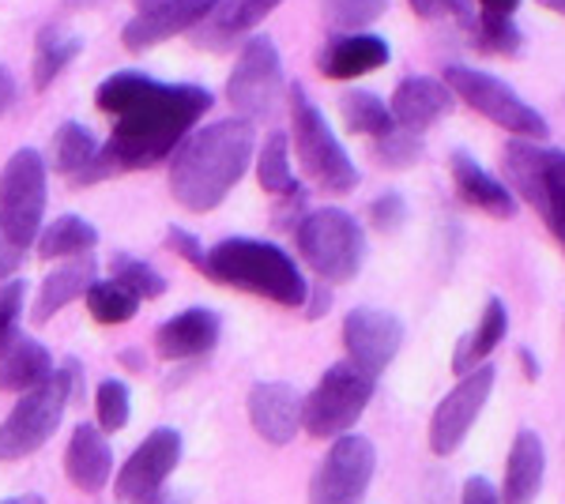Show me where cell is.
I'll return each mask as SVG.
<instances>
[{
    "label": "cell",
    "instance_id": "obj_49",
    "mask_svg": "<svg viewBox=\"0 0 565 504\" xmlns=\"http://www.w3.org/2000/svg\"><path fill=\"white\" fill-rule=\"evenodd\" d=\"M121 365H136V369H143V357L136 354V351H125L121 354Z\"/></svg>",
    "mask_w": 565,
    "mask_h": 504
},
{
    "label": "cell",
    "instance_id": "obj_42",
    "mask_svg": "<svg viewBox=\"0 0 565 504\" xmlns=\"http://www.w3.org/2000/svg\"><path fill=\"white\" fill-rule=\"evenodd\" d=\"M418 20H441V15H457L463 23L471 15V0H407Z\"/></svg>",
    "mask_w": 565,
    "mask_h": 504
},
{
    "label": "cell",
    "instance_id": "obj_45",
    "mask_svg": "<svg viewBox=\"0 0 565 504\" xmlns=\"http://www.w3.org/2000/svg\"><path fill=\"white\" fill-rule=\"evenodd\" d=\"M328 301H332V298H328V290H324V287L306 290V301H302V305H306V317H309V320H321V317H324V309H328Z\"/></svg>",
    "mask_w": 565,
    "mask_h": 504
},
{
    "label": "cell",
    "instance_id": "obj_33",
    "mask_svg": "<svg viewBox=\"0 0 565 504\" xmlns=\"http://www.w3.org/2000/svg\"><path fill=\"white\" fill-rule=\"evenodd\" d=\"M84 298H87L90 320H95V324H106V328L129 324V320L136 317V309H140V298L114 279H95Z\"/></svg>",
    "mask_w": 565,
    "mask_h": 504
},
{
    "label": "cell",
    "instance_id": "obj_16",
    "mask_svg": "<svg viewBox=\"0 0 565 504\" xmlns=\"http://www.w3.org/2000/svg\"><path fill=\"white\" fill-rule=\"evenodd\" d=\"M223 0H162V4L136 12L129 23L121 26V45L132 53H143L159 42H170L178 34L193 31L215 12Z\"/></svg>",
    "mask_w": 565,
    "mask_h": 504
},
{
    "label": "cell",
    "instance_id": "obj_21",
    "mask_svg": "<svg viewBox=\"0 0 565 504\" xmlns=\"http://www.w3.org/2000/svg\"><path fill=\"white\" fill-rule=\"evenodd\" d=\"M65 474L76 490L103 493L109 474H114V448L98 426H76L65 448Z\"/></svg>",
    "mask_w": 565,
    "mask_h": 504
},
{
    "label": "cell",
    "instance_id": "obj_7",
    "mask_svg": "<svg viewBox=\"0 0 565 504\" xmlns=\"http://www.w3.org/2000/svg\"><path fill=\"white\" fill-rule=\"evenodd\" d=\"M501 162L509 192L527 200L546 230L565 245V151L540 148L535 140H509Z\"/></svg>",
    "mask_w": 565,
    "mask_h": 504
},
{
    "label": "cell",
    "instance_id": "obj_11",
    "mask_svg": "<svg viewBox=\"0 0 565 504\" xmlns=\"http://www.w3.org/2000/svg\"><path fill=\"white\" fill-rule=\"evenodd\" d=\"M279 95H282V57L276 42L264 39V34H253L242 45L238 61L231 68V79H226V103L238 109V117H245V121H260V117H268L276 109Z\"/></svg>",
    "mask_w": 565,
    "mask_h": 504
},
{
    "label": "cell",
    "instance_id": "obj_30",
    "mask_svg": "<svg viewBox=\"0 0 565 504\" xmlns=\"http://www.w3.org/2000/svg\"><path fill=\"white\" fill-rule=\"evenodd\" d=\"M98 154V140L87 125H76V121H65L53 136V151H50V167L57 173H65L68 181L84 178L90 170Z\"/></svg>",
    "mask_w": 565,
    "mask_h": 504
},
{
    "label": "cell",
    "instance_id": "obj_44",
    "mask_svg": "<svg viewBox=\"0 0 565 504\" xmlns=\"http://www.w3.org/2000/svg\"><path fill=\"white\" fill-rule=\"evenodd\" d=\"M20 264H23V253H20V249H12V245L0 242V282H4V279H15Z\"/></svg>",
    "mask_w": 565,
    "mask_h": 504
},
{
    "label": "cell",
    "instance_id": "obj_43",
    "mask_svg": "<svg viewBox=\"0 0 565 504\" xmlns=\"http://www.w3.org/2000/svg\"><path fill=\"white\" fill-rule=\"evenodd\" d=\"M521 8V0H479V20L487 23H513V12Z\"/></svg>",
    "mask_w": 565,
    "mask_h": 504
},
{
    "label": "cell",
    "instance_id": "obj_18",
    "mask_svg": "<svg viewBox=\"0 0 565 504\" xmlns=\"http://www.w3.org/2000/svg\"><path fill=\"white\" fill-rule=\"evenodd\" d=\"M249 421L260 441L290 444L302 429V396L295 384L264 380L249 392Z\"/></svg>",
    "mask_w": 565,
    "mask_h": 504
},
{
    "label": "cell",
    "instance_id": "obj_24",
    "mask_svg": "<svg viewBox=\"0 0 565 504\" xmlns=\"http://www.w3.org/2000/svg\"><path fill=\"white\" fill-rule=\"evenodd\" d=\"M449 167H452V181H457V196L463 200V204H471L490 218H513L516 215V196L509 192V185H501L494 173L482 170L471 154L452 151Z\"/></svg>",
    "mask_w": 565,
    "mask_h": 504
},
{
    "label": "cell",
    "instance_id": "obj_31",
    "mask_svg": "<svg viewBox=\"0 0 565 504\" xmlns=\"http://www.w3.org/2000/svg\"><path fill=\"white\" fill-rule=\"evenodd\" d=\"M257 181L268 196H298L302 181L295 178V167H290V140L287 132H271L264 140V148L257 154Z\"/></svg>",
    "mask_w": 565,
    "mask_h": 504
},
{
    "label": "cell",
    "instance_id": "obj_32",
    "mask_svg": "<svg viewBox=\"0 0 565 504\" xmlns=\"http://www.w3.org/2000/svg\"><path fill=\"white\" fill-rule=\"evenodd\" d=\"M340 114H343L348 132L354 136H373V140H381V136H388L392 128H396V121H392V114H388V103H381L370 90H348V95L340 98Z\"/></svg>",
    "mask_w": 565,
    "mask_h": 504
},
{
    "label": "cell",
    "instance_id": "obj_20",
    "mask_svg": "<svg viewBox=\"0 0 565 504\" xmlns=\"http://www.w3.org/2000/svg\"><path fill=\"white\" fill-rule=\"evenodd\" d=\"M218 332H223V320L212 309L196 305L185 309V313L170 317L167 324H159L154 332V351L167 362H185V357H200L207 354L218 343Z\"/></svg>",
    "mask_w": 565,
    "mask_h": 504
},
{
    "label": "cell",
    "instance_id": "obj_36",
    "mask_svg": "<svg viewBox=\"0 0 565 504\" xmlns=\"http://www.w3.org/2000/svg\"><path fill=\"white\" fill-rule=\"evenodd\" d=\"M463 26L471 31V42H476V50L482 53H494V57H516L524 45V34L516 23H487L479 20L476 12L463 20Z\"/></svg>",
    "mask_w": 565,
    "mask_h": 504
},
{
    "label": "cell",
    "instance_id": "obj_17",
    "mask_svg": "<svg viewBox=\"0 0 565 504\" xmlns=\"http://www.w3.org/2000/svg\"><path fill=\"white\" fill-rule=\"evenodd\" d=\"M452 106H457V95H452L445 79L407 76V79H399L396 90H392L388 114H392V121H396V128L423 136L426 128L445 121V117L452 114Z\"/></svg>",
    "mask_w": 565,
    "mask_h": 504
},
{
    "label": "cell",
    "instance_id": "obj_10",
    "mask_svg": "<svg viewBox=\"0 0 565 504\" xmlns=\"http://www.w3.org/2000/svg\"><path fill=\"white\" fill-rule=\"evenodd\" d=\"M373 384L377 380L362 377L351 362H335L302 399V429L317 441H335V437L351 433L354 421L366 415Z\"/></svg>",
    "mask_w": 565,
    "mask_h": 504
},
{
    "label": "cell",
    "instance_id": "obj_5",
    "mask_svg": "<svg viewBox=\"0 0 565 504\" xmlns=\"http://www.w3.org/2000/svg\"><path fill=\"white\" fill-rule=\"evenodd\" d=\"M79 362H65L53 369V377L39 388L23 392V399L12 407V415L0 421V460H23V455L39 452V448L57 433L65 407L79 396Z\"/></svg>",
    "mask_w": 565,
    "mask_h": 504
},
{
    "label": "cell",
    "instance_id": "obj_3",
    "mask_svg": "<svg viewBox=\"0 0 565 504\" xmlns=\"http://www.w3.org/2000/svg\"><path fill=\"white\" fill-rule=\"evenodd\" d=\"M204 275L212 282L257 294L282 309H302L309 290L298 264L279 245L260 242V237H226V242H218L215 249H207Z\"/></svg>",
    "mask_w": 565,
    "mask_h": 504
},
{
    "label": "cell",
    "instance_id": "obj_1",
    "mask_svg": "<svg viewBox=\"0 0 565 504\" xmlns=\"http://www.w3.org/2000/svg\"><path fill=\"white\" fill-rule=\"evenodd\" d=\"M212 90L196 84H159L143 72H114L95 87V106L114 117V132L76 185L151 170L178 151V143L212 109Z\"/></svg>",
    "mask_w": 565,
    "mask_h": 504
},
{
    "label": "cell",
    "instance_id": "obj_38",
    "mask_svg": "<svg viewBox=\"0 0 565 504\" xmlns=\"http://www.w3.org/2000/svg\"><path fill=\"white\" fill-rule=\"evenodd\" d=\"M423 159V136L404 132V128H392L388 136L377 140V162L388 170H407Z\"/></svg>",
    "mask_w": 565,
    "mask_h": 504
},
{
    "label": "cell",
    "instance_id": "obj_28",
    "mask_svg": "<svg viewBox=\"0 0 565 504\" xmlns=\"http://www.w3.org/2000/svg\"><path fill=\"white\" fill-rule=\"evenodd\" d=\"M98 245V230L79 215H61L50 226H42L34 237V253L42 260H76V256H90Z\"/></svg>",
    "mask_w": 565,
    "mask_h": 504
},
{
    "label": "cell",
    "instance_id": "obj_2",
    "mask_svg": "<svg viewBox=\"0 0 565 504\" xmlns=\"http://www.w3.org/2000/svg\"><path fill=\"white\" fill-rule=\"evenodd\" d=\"M257 132L245 117H226L207 128H196L170 154V192L185 211H215L234 185L249 173Z\"/></svg>",
    "mask_w": 565,
    "mask_h": 504
},
{
    "label": "cell",
    "instance_id": "obj_40",
    "mask_svg": "<svg viewBox=\"0 0 565 504\" xmlns=\"http://www.w3.org/2000/svg\"><path fill=\"white\" fill-rule=\"evenodd\" d=\"M23 301H26V282L23 279H4V282H0V339L20 332Z\"/></svg>",
    "mask_w": 565,
    "mask_h": 504
},
{
    "label": "cell",
    "instance_id": "obj_47",
    "mask_svg": "<svg viewBox=\"0 0 565 504\" xmlns=\"http://www.w3.org/2000/svg\"><path fill=\"white\" fill-rule=\"evenodd\" d=\"M516 357H521V365L527 369V380H540V362H535V354L527 351V346H521V351H516Z\"/></svg>",
    "mask_w": 565,
    "mask_h": 504
},
{
    "label": "cell",
    "instance_id": "obj_50",
    "mask_svg": "<svg viewBox=\"0 0 565 504\" xmlns=\"http://www.w3.org/2000/svg\"><path fill=\"white\" fill-rule=\"evenodd\" d=\"M543 8H551V12H562L565 15V0H540Z\"/></svg>",
    "mask_w": 565,
    "mask_h": 504
},
{
    "label": "cell",
    "instance_id": "obj_19",
    "mask_svg": "<svg viewBox=\"0 0 565 504\" xmlns=\"http://www.w3.org/2000/svg\"><path fill=\"white\" fill-rule=\"evenodd\" d=\"M392 61V50L381 34H366V31H354V34H335L328 39V45L317 57V68H321L324 79H359L366 72L385 68Z\"/></svg>",
    "mask_w": 565,
    "mask_h": 504
},
{
    "label": "cell",
    "instance_id": "obj_34",
    "mask_svg": "<svg viewBox=\"0 0 565 504\" xmlns=\"http://www.w3.org/2000/svg\"><path fill=\"white\" fill-rule=\"evenodd\" d=\"M321 4V15L332 31L340 34H354V31H366L388 12L392 0H317Z\"/></svg>",
    "mask_w": 565,
    "mask_h": 504
},
{
    "label": "cell",
    "instance_id": "obj_52",
    "mask_svg": "<svg viewBox=\"0 0 565 504\" xmlns=\"http://www.w3.org/2000/svg\"><path fill=\"white\" fill-rule=\"evenodd\" d=\"M136 8H140V12H148V8H154V4H162V0H132Z\"/></svg>",
    "mask_w": 565,
    "mask_h": 504
},
{
    "label": "cell",
    "instance_id": "obj_29",
    "mask_svg": "<svg viewBox=\"0 0 565 504\" xmlns=\"http://www.w3.org/2000/svg\"><path fill=\"white\" fill-rule=\"evenodd\" d=\"M79 53H84V42H79L76 34L61 31V26H45L39 34V42H34V68H31L34 90H50Z\"/></svg>",
    "mask_w": 565,
    "mask_h": 504
},
{
    "label": "cell",
    "instance_id": "obj_39",
    "mask_svg": "<svg viewBox=\"0 0 565 504\" xmlns=\"http://www.w3.org/2000/svg\"><path fill=\"white\" fill-rule=\"evenodd\" d=\"M370 223H373V230H381V234L399 230V226L407 223V200L399 196V192H381L370 204Z\"/></svg>",
    "mask_w": 565,
    "mask_h": 504
},
{
    "label": "cell",
    "instance_id": "obj_26",
    "mask_svg": "<svg viewBox=\"0 0 565 504\" xmlns=\"http://www.w3.org/2000/svg\"><path fill=\"white\" fill-rule=\"evenodd\" d=\"M505 332H509V309H505V301L490 298L487 309H482V317H479V324H476V332L463 335L460 343H457V351H452V373H457V377H463V373H471L476 365L487 362V357L498 351L501 339H505Z\"/></svg>",
    "mask_w": 565,
    "mask_h": 504
},
{
    "label": "cell",
    "instance_id": "obj_23",
    "mask_svg": "<svg viewBox=\"0 0 565 504\" xmlns=\"http://www.w3.org/2000/svg\"><path fill=\"white\" fill-rule=\"evenodd\" d=\"M53 377V354L26 332L0 339V392H31Z\"/></svg>",
    "mask_w": 565,
    "mask_h": 504
},
{
    "label": "cell",
    "instance_id": "obj_9",
    "mask_svg": "<svg viewBox=\"0 0 565 504\" xmlns=\"http://www.w3.org/2000/svg\"><path fill=\"white\" fill-rule=\"evenodd\" d=\"M445 84L457 98H463L476 114H482L487 121H494L498 128L513 132V140H546V117L532 103H524L505 79L490 76V72L468 68V64H449L445 68Z\"/></svg>",
    "mask_w": 565,
    "mask_h": 504
},
{
    "label": "cell",
    "instance_id": "obj_13",
    "mask_svg": "<svg viewBox=\"0 0 565 504\" xmlns=\"http://www.w3.org/2000/svg\"><path fill=\"white\" fill-rule=\"evenodd\" d=\"M498 369L494 365H476L471 373H463L457 380V388L437 403L434 418H430V448L434 455H452L457 448L468 441L471 426L479 421L482 407H487L490 392H494Z\"/></svg>",
    "mask_w": 565,
    "mask_h": 504
},
{
    "label": "cell",
    "instance_id": "obj_6",
    "mask_svg": "<svg viewBox=\"0 0 565 504\" xmlns=\"http://www.w3.org/2000/svg\"><path fill=\"white\" fill-rule=\"evenodd\" d=\"M295 242L302 260L324 282H351L366 264V230L340 207L306 211L295 226Z\"/></svg>",
    "mask_w": 565,
    "mask_h": 504
},
{
    "label": "cell",
    "instance_id": "obj_4",
    "mask_svg": "<svg viewBox=\"0 0 565 504\" xmlns=\"http://www.w3.org/2000/svg\"><path fill=\"white\" fill-rule=\"evenodd\" d=\"M290 143L302 162L306 178L328 196H343V192L359 189V167L351 162V154L343 151L340 136L332 132L321 106L306 95L302 84H290Z\"/></svg>",
    "mask_w": 565,
    "mask_h": 504
},
{
    "label": "cell",
    "instance_id": "obj_35",
    "mask_svg": "<svg viewBox=\"0 0 565 504\" xmlns=\"http://www.w3.org/2000/svg\"><path fill=\"white\" fill-rule=\"evenodd\" d=\"M109 279L121 282L125 290H132L140 301H154V298L167 294V279H162L151 264L136 260L129 253H117L114 260H109Z\"/></svg>",
    "mask_w": 565,
    "mask_h": 504
},
{
    "label": "cell",
    "instance_id": "obj_25",
    "mask_svg": "<svg viewBox=\"0 0 565 504\" xmlns=\"http://www.w3.org/2000/svg\"><path fill=\"white\" fill-rule=\"evenodd\" d=\"M95 279H98V268H95V260H90V256H76V260H68V264H61V268H53L42 279L31 317L39 320V324L53 320L65 305H72L76 298H84L87 287Z\"/></svg>",
    "mask_w": 565,
    "mask_h": 504
},
{
    "label": "cell",
    "instance_id": "obj_46",
    "mask_svg": "<svg viewBox=\"0 0 565 504\" xmlns=\"http://www.w3.org/2000/svg\"><path fill=\"white\" fill-rule=\"evenodd\" d=\"M12 103H15V79L8 68H0V117L12 109Z\"/></svg>",
    "mask_w": 565,
    "mask_h": 504
},
{
    "label": "cell",
    "instance_id": "obj_41",
    "mask_svg": "<svg viewBox=\"0 0 565 504\" xmlns=\"http://www.w3.org/2000/svg\"><path fill=\"white\" fill-rule=\"evenodd\" d=\"M167 245H170V253H178L185 264H193L196 271H204L207 249H204V242H200L196 234L181 230V226H170V230H167Z\"/></svg>",
    "mask_w": 565,
    "mask_h": 504
},
{
    "label": "cell",
    "instance_id": "obj_12",
    "mask_svg": "<svg viewBox=\"0 0 565 504\" xmlns=\"http://www.w3.org/2000/svg\"><path fill=\"white\" fill-rule=\"evenodd\" d=\"M373 471H377V448L359 433L335 437L328 455L309 482V504H362Z\"/></svg>",
    "mask_w": 565,
    "mask_h": 504
},
{
    "label": "cell",
    "instance_id": "obj_27",
    "mask_svg": "<svg viewBox=\"0 0 565 504\" xmlns=\"http://www.w3.org/2000/svg\"><path fill=\"white\" fill-rule=\"evenodd\" d=\"M282 0H223L204 23H200V39H223L218 45H234V39L249 34L253 26H260Z\"/></svg>",
    "mask_w": 565,
    "mask_h": 504
},
{
    "label": "cell",
    "instance_id": "obj_37",
    "mask_svg": "<svg viewBox=\"0 0 565 504\" xmlns=\"http://www.w3.org/2000/svg\"><path fill=\"white\" fill-rule=\"evenodd\" d=\"M132 403H129V388L121 380H103L95 388V418L103 433H117V429L129 426Z\"/></svg>",
    "mask_w": 565,
    "mask_h": 504
},
{
    "label": "cell",
    "instance_id": "obj_8",
    "mask_svg": "<svg viewBox=\"0 0 565 504\" xmlns=\"http://www.w3.org/2000/svg\"><path fill=\"white\" fill-rule=\"evenodd\" d=\"M45 181H50V162L42 151L20 148L0 170V242L12 249H34V237L42 230L45 215Z\"/></svg>",
    "mask_w": 565,
    "mask_h": 504
},
{
    "label": "cell",
    "instance_id": "obj_22",
    "mask_svg": "<svg viewBox=\"0 0 565 504\" xmlns=\"http://www.w3.org/2000/svg\"><path fill=\"white\" fill-rule=\"evenodd\" d=\"M546 474V448L535 429H521L513 437L505 460V482H501V504H535Z\"/></svg>",
    "mask_w": 565,
    "mask_h": 504
},
{
    "label": "cell",
    "instance_id": "obj_48",
    "mask_svg": "<svg viewBox=\"0 0 565 504\" xmlns=\"http://www.w3.org/2000/svg\"><path fill=\"white\" fill-rule=\"evenodd\" d=\"M0 504H45V497H39V493H20V497H8Z\"/></svg>",
    "mask_w": 565,
    "mask_h": 504
},
{
    "label": "cell",
    "instance_id": "obj_15",
    "mask_svg": "<svg viewBox=\"0 0 565 504\" xmlns=\"http://www.w3.org/2000/svg\"><path fill=\"white\" fill-rule=\"evenodd\" d=\"M181 463V433L178 429H154L148 433L136 452L129 455V463L117 471V497L125 504H148L159 497V490L167 485L170 474Z\"/></svg>",
    "mask_w": 565,
    "mask_h": 504
},
{
    "label": "cell",
    "instance_id": "obj_51",
    "mask_svg": "<svg viewBox=\"0 0 565 504\" xmlns=\"http://www.w3.org/2000/svg\"><path fill=\"white\" fill-rule=\"evenodd\" d=\"M148 504H185V501H181V497H167V493H159V497L148 501Z\"/></svg>",
    "mask_w": 565,
    "mask_h": 504
},
{
    "label": "cell",
    "instance_id": "obj_14",
    "mask_svg": "<svg viewBox=\"0 0 565 504\" xmlns=\"http://www.w3.org/2000/svg\"><path fill=\"white\" fill-rule=\"evenodd\" d=\"M343 346H348V362L354 369L377 380L404 346V324L388 309H351L343 317Z\"/></svg>",
    "mask_w": 565,
    "mask_h": 504
}]
</instances>
